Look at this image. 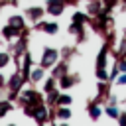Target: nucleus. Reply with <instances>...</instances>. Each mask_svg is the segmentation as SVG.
Here are the masks:
<instances>
[{
    "label": "nucleus",
    "mask_w": 126,
    "mask_h": 126,
    "mask_svg": "<svg viewBox=\"0 0 126 126\" xmlns=\"http://www.w3.org/2000/svg\"><path fill=\"white\" fill-rule=\"evenodd\" d=\"M18 102H20V106L24 108V106H37V104H43L45 100H43V96H41L35 89H26V91H20Z\"/></svg>",
    "instance_id": "1"
},
{
    "label": "nucleus",
    "mask_w": 126,
    "mask_h": 126,
    "mask_svg": "<svg viewBox=\"0 0 126 126\" xmlns=\"http://www.w3.org/2000/svg\"><path fill=\"white\" fill-rule=\"evenodd\" d=\"M59 61V51L55 47H43L41 51V59H39V65L43 69H51L55 63Z\"/></svg>",
    "instance_id": "2"
},
{
    "label": "nucleus",
    "mask_w": 126,
    "mask_h": 126,
    "mask_svg": "<svg viewBox=\"0 0 126 126\" xmlns=\"http://www.w3.org/2000/svg\"><path fill=\"white\" fill-rule=\"evenodd\" d=\"M8 91H10V94H8V98L10 100H16L18 98V94H20V89L24 87V81H22V75H20V71H16L10 79H8Z\"/></svg>",
    "instance_id": "3"
},
{
    "label": "nucleus",
    "mask_w": 126,
    "mask_h": 126,
    "mask_svg": "<svg viewBox=\"0 0 126 126\" xmlns=\"http://www.w3.org/2000/svg\"><path fill=\"white\" fill-rule=\"evenodd\" d=\"M32 63H33V61H32V53H30V51H24V63H22L20 69H18L20 75H22V81H24V83L30 81V75H32Z\"/></svg>",
    "instance_id": "4"
},
{
    "label": "nucleus",
    "mask_w": 126,
    "mask_h": 126,
    "mask_svg": "<svg viewBox=\"0 0 126 126\" xmlns=\"http://www.w3.org/2000/svg\"><path fill=\"white\" fill-rule=\"evenodd\" d=\"M65 0H47V4H45V12L49 14V16H61L63 14V10H65Z\"/></svg>",
    "instance_id": "5"
},
{
    "label": "nucleus",
    "mask_w": 126,
    "mask_h": 126,
    "mask_svg": "<svg viewBox=\"0 0 126 126\" xmlns=\"http://www.w3.org/2000/svg\"><path fill=\"white\" fill-rule=\"evenodd\" d=\"M35 28H37V30H41V32H45L47 35H55V33L59 32L57 22H45V20H37V22H35Z\"/></svg>",
    "instance_id": "6"
},
{
    "label": "nucleus",
    "mask_w": 126,
    "mask_h": 126,
    "mask_svg": "<svg viewBox=\"0 0 126 126\" xmlns=\"http://www.w3.org/2000/svg\"><path fill=\"white\" fill-rule=\"evenodd\" d=\"M22 33H26V30H18V28H14L12 24H6L4 28H2V37L4 39H14V37H20Z\"/></svg>",
    "instance_id": "7"
},
{
    "label": "nucleus",
    "mask_w": 126,
    "mask_h": 126,
    "mask_svg": "<svg viewBox=\"0 0 126 126\" xmlns=\"http://www.w3.org/2000/svg\"><path fill=\"white\" fill-rule=\"evenodd\" d=\"M108 51H110V43L104 41V43H102V49H100L98 55H96V67H98V69H104V67L108 65V63H106V61H108Z\"/></svg>",
    "instance_id": "8"
},
{
    "label": "nucleus",
    "mask_w": 126,
    "mask_h": 126,
    "mask_svg": "<svg viewBox=\"0 0 126 126\" xmlns=\"http://www.w3.org/2000/svg\"><path fill=\"white\" fill-rule=\"evenodd\" d=\"M87 112H89V116H91V120H98L100 118V114H102V108H100V102H96V100H93V102H89L87 104Z\"/></svg>",
    "instance_id": "9"
},
{
    "label": "nucleus",
    "mask_w": 126,
    "mask_h": 126,
    "mask_svg": "<svg viewBox=\"0 0 126 126\" xmlns=\"http://www.w3.org/2000/svg\"><path fill=\"white\" fill-rule=\"evenodd\" d=\"M30 20H33V22H37V20H41V16L45 14V10L41 8V6H30V8H26V12H24Z\"/></svg>",
    "instance_id": "10"
},
{
    "label": "nucleus",
    "mask_w": 126,
    "mask_h": 126,
    "mask_svg": "<svg viewBox=\"0 0 126 126\" xmlns=\"http://www.w3.org/2000/svg\"><path fill=\"white\" fill-rule=\"evenodd\" d=\"M83 26H85V24H79V22H73V20H71V24H69V33L77 35V39H79V41H83V39H85V33H83V30H85V28H83Z\"/></svg>",
    "instance_id": "11"
},
{
    "label": "nucleus",
    "mask_w": 126,
    "mask_h": 126,
    "mask_svg": "<svg viewBox=\"0 0 126 126\" xmlns=\"http://www.w3.org/2000/svg\"><path fill=\"white\" fill-rule=\"evenodd\" d=\"M57 85H59L61 91H67V89H71V87L75 85V77H71L69 73H65V75H61V77L57 79Z\"/></svg>",
    "instance_id": "12"
},
{
    "label": "nucleus",
    "mask_w": 126,
    "mask_h": 126,
    "mask_svg": "<svg viewBox=\"0 0 126 126\" xmlns=\"http://www.w3.org/2000/svg\"><path fill=\"white\" fill-rule=\"evenodd\" d=\"M102 8H104V6H102V0H91V2L87 4V14H89V16H96Z\"/></svg>",
    "instance_id": "13"
},
{
    "label": "nucleus",
    "mask_w": 126,
    "mask_h": 126,
    "mask_svg": "<svg viewBox=\"0 0 126 126\" xmlns=\"http://www.w3.org/2000/svg\"><path fill=\"white\" fill-rule=\"evenodd\" d=\"M67 69H69V67H67V63H65V61H57V63L51 67V75H53L55 79H59L61 75H65V73H67Z\"/></svg>",
    "instance_id": "14"
},
{
    "label": "nucleus",
    "mask_w": 126,
    "mask_h": 126,
    "mask_svg": "<svg viewBox=\"0 0 126 126\" xmlns=\"http://www.w3.org/2000/svg\"><path fill=\"white\" fill-rule=\"evenodd\" d=\"M69 118H71V108H69V106H57V110H55V120L65 122V120H69Z\"/></svg>",
    "instance_id": "15"
},
{
    "label": "nucleus",
    "mask_w": 126,
    "mask_h": 126,
    "mask_svg": "<svg viewBox=\"0 0 126 126\" xmlns=\"http://www.w3.org/2000/svg\"><path fill=\"white\" fill-rule=\"evenodd\" d=\"M8 24H12V26H14V28H18V30H26L24 16H18V14H14V16H10V18H8Z\"/></svg>",
    "instance_id": "16"
},
{
    "label": "nucleus",
    "mask_w": 126,
    "mask_h": 126,
    "mask_svg": "<svg viewBox=\"0 0 126 126\" xmlns=\"http://www.w3.org/2000/svg\"><path fill=\"white\" fill-rule=\"evenodd\" d=\"M45 77V69L39 65V67H35V69H32V75H30V81L32 83H39L41 79Z\"/></svg>",
    "instance_id": "17"
},
{
    "label": "nucleus",
    "mask_w": 126,
    "mask_h": 126,
    "mask_svg": "<svg viewBox=\"0 0 126 126\" xmlns=\"http://www.w3.org/2000/svg\"><path fill=\"white\" fill-rule=\"evenodd\" d=\"M45 94H47V96H45V104H47V106H55L57 96H59L61 93H59V91H57V87H55L53 91H49V93H45Z\"/></svg>",
    "instance_id": "18"
},
{
    "label": "nucleus",
    "mask_w": 126,
    "mask_h": 126,
    "mask_svg": "<svg viewBox=\"0 0 126 126\" xmlns=\"http://www.w3.org/2000/svg\"><path fill=\"white\" fill-rule=\"evenodd\" d=\"M71 102H73L71 94H65V93H61V94L57 96V102H55V106H71Z\"/></svg>",
    "instance_id": "19"
},
{
    "label": "nucleus",
    "mask_w": 126,
    "mask_h": 126,
    "mask_svg": "<svg viewBox=\"0 0 126 126\" xmlns=\"http://www.w3.org/2000/svg\"><path fill=\"white\" fill-rule=\"evenodd\" d=\"M104 112H106L112 120H116V118H118V114H120V110L116 108V104H104Z\"/></svg>",
    "instance_id": "20"
},
{
    "label": "nucleus",
    "mask_w": 126,
    "mask_h": 126,
    "mask_svg": "<svg viewBox=\"0 0 126 126\" xmlns=\"http://www.w3.org/2000/svg\"><path fill=\"white\" fill-rule=\"evenodd\" d=\"M94 75H96V79H98V81H110V75H108L106 67H104V69H98V67H94Z\"/></svg>",
    "instance_id": "21"
},
{
    "label": "nucleus",
    "mask_w": 126,
    "mask_h": 126,
    "mask_svg": "<svg viewBox=\"0 0 126 126\" xmlns=\"http://www.w3.org/2000/svg\"><path fill=\"white\" fill-rule=\"evenodd\" d=\"M55 85H57V79L51 75V77H49V79H45V83H43V93L53 91V89H55Z\"/></svg>",
    "instance_id": "22"
},
{
    "label": "nucleus",
    "mask_w": 126,
    "mask_h": 126,
    "mask_svg": "<svg viewBox=\"0 0 126 126\" xmlns=\"http://www.w3.org/2000/svg\"><path fill=\"white\" fill-rule=\"evenodd\" d=\"M71 20H73V22H79V24H87V22H89V14H85V12H75Z\"/></svg>",
    "instance_id": "23"
},
{
    "label": "nucleus",
    "mask_w": 126,
    "mask_h": 126,
    "mask_svg": "<svg viewBox=\"0 0 126 126\" xmlns=\"http://www.w3.org/2000/svg\"><path fill=\"white\" fill-rule=\"evenodd\" d=\"M10 61H12V55L8 51H0V69H4Z\"/></svg>",
    "instance_id": "24"
},
{
    "label": "nucleus",
    "mask_w": 126,
    "mask_h": 126,
    "mask_svg": "<svg viewBox=\"0 0 126 126\" xmlns=\"http://www.w3.org/2000/svg\"><path fill=\"white\" fill-rule=\"evenodd\" d=\"M14 106H12V100L8 98V100H0V112L2 114H6V112H10Z\"/></svg>",
    "instance_id": "25"
},
{
    "label": "nucleus",
    "mask_w": 126,
    "mask_h": 126,
    "mask_svg": "<svg viewBox=\"0 0 126 126\" xmlns=\"http://www.w3.org/2000/svg\"><path fill=\"white\" fill-rule=\"evenodd\" d=\"M102 6H104L108 12H110L114 6H118V0H102Z\"/></svg>",
    "instance_id": "26"
},
{
    "label": "nucleus",
    "mask_w": 126,
    "mask_h": 126,
    "mask_svg": "<svg viewBox=\"0 0 126 126\" xmlns=\"http://www.w3.org/2000/svg\"><path fill=\"white\" fill-rule=\"evenodd\" d=\"M114 83L120 87V85H126V73H118V77L114 79Z\"/></svg>",
    "instance_id": "27"
},
{
    "label": "nucleus",
    "mask_w": 126,
    "mask_h": 126,
    "mask_svg": "<svg viewBox=\"0 0 126 126\" xmlns=\"http://www.w3.org/2000/svg\"><path fill=\"white\" fill-rule=\"evenodd\" d=\"M116 61H118V69H120V73H126V57H118Z\"/></svg>",
    "instance_id": "28"
},
{
    "label": "nucleus",
    "mask_w": 126,
    "mask_h": 126,
    "mask_svg": "<svg viewBox=\"0 0 126 126\" xmlns=\"http://www.w3.org/2000/svg\"><path fill=\"white\" fill-rule=\"evenodd\" d=\"M116 102H118V98H116L114 94H108V98L104 100V104H116Z\"/></svg>",
    "instance_id": "29"
},
{
    "label": "nucleus",
    "mask_w": 126,
    "mask_h": 126,
    "mask_svg": "<svg viewBox=\"0 0 126 126\" xmlns=\"http://www.w3.org/2000/svg\"><path fill=\"white\" fill-rule=\"evenodd\" d=\"M116 120H118V124H124V126H126V112H120Z\"/></svg>",
    "instance_id": "30"
},
{
    "label": "nucleus",
    "mask_w": 126,
    "mask_h": 126,
    "mask_svg": "<svg viewBox=\"0 0 126 126\" xmlns=\"http://www.w3.org/2000/svg\"><path fill=\"white\" fill-rule=\"evenodd\" d=\"M6 83H8V79H6V77L0 73V89H4V87H6Z\"/></svg>",
    "instance_id": "31"
},
{
    "label": "nucleus",
    "mask_w": 126,
    "mask_h": 126,
    "mask_svg": "<svg viewBox=\"0 0 126 126\" xmlns=\"http://www.w3.org/2000/svg\"><path fill=\"white\" fill-rule=\"evenodd\" d=\"M77 2H79V0H65V4H71V6H75Z\"/></svg>",
    "instance_id": "32"
},
{
    "label": "nucleus",
    "mask_w": 126,
    "mask_h": 126,
    "mask_svg": "<svg viewBox=\"0 0 126 126\" xmlns=\"http://www.w3.org/2000/svg\"><path fill=\"white\" fill-rule=\"evenodd\" d=\"M2 116H4V114H2V112H0V118H2Z\"/></svg>",
    "instance_id": "33"
},
{
    "label": "nucleus",
    "mask_w": 126,
    "mask_h": 126,
    "mask_svg": "<svg viewBox=\"0 0 126 126\" xmlns=\"http://www.w3.org/2000/svg\"><path fill=\"white\" fill-rule=\"evenodd\" d=\"M124 57H126V53H124Z\"/></svg>",
    "instance_id": "34"
},
{
    "label": "nucleus",
    "mask_w": 126,
    "mask_h": 126,
    "mask_svg": "<svg viewBox=\"0 0 126 126\" xmlns=\"http://www.w3.org/2000/svg\"><path fill=\"white\" fill-rule=\"evenodd\" d=\"M122 2H126V0H122Z\"/></svg>",
    "instance_id": "35"
}]
</instances>
